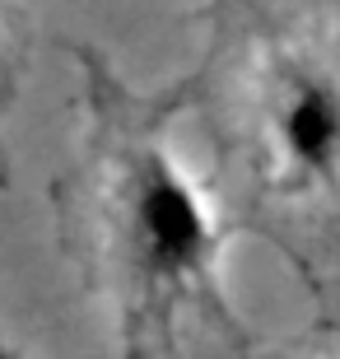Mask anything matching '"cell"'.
Wrapping results in <instances>:
<instances>
[{
    "label": "cell",
    "mask_w": 340,
    "mask_h": 359,
    "mask_svg": "<svg viewBox=\"0 0 340 359\" xmlns=\"http://www.w3.org/2000/svg\"><path fill=\"white\" fill-rule=\"evenodd\" d=\"M271 145L294 182H327L340 168V89L317 70H294L275 89Z\"/></svg>",
    "instance_id": "7a4b0ae2"
},
{
    "label": "cell",
    "mask_w": 340,
    "mask_h": 359,
    "mask_svg": "<svg viewBox=\"0 0 340 359\" xmlns=\"http://www.w3.org/2000/svg\"><path fill=\"white\" fill-rule=\"evenodd\" d=\"M112 248L126 290V359H149L186 294L210 280L219 219L168 149L144 145L112 187Z\"/></svg>",
    "instance_id": "6da1fadb"
},
{
    "label": "cell",
    "mask_w": 340,
    "mask_h": 359,
    "mask_svg": "<svg viewBox=\"0 0 340 359\" xmlns=\"http://www.w3.org/2000/svg\"><path fill=\"white\" fill-rule=\"evenodd\" d=\"M0 359H19V355H14V350L5 346V341H0Z\"/></svg>",
    "instance_id": "3957f363"
}]
</instances>
